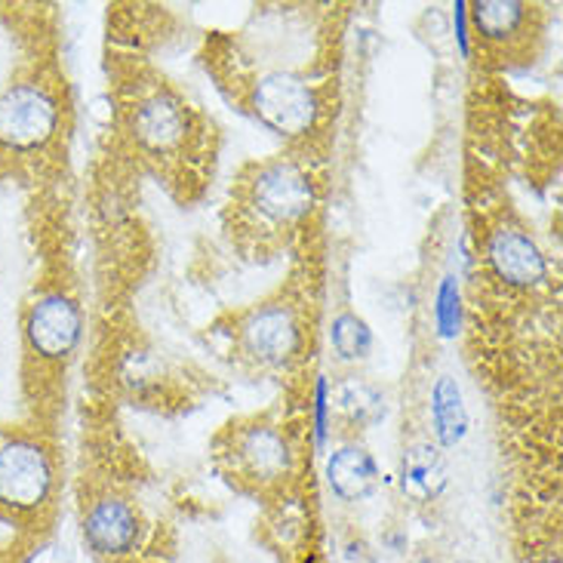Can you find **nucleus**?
Wrapping results in <instances>:
<instances>
[{
    "label": "nucleus",
    "instance_id": "f257e3e1",
    "mask_svg": "<svg viewBox=\"0 0 563 563\" xmlns=\"http://www.w3.org/2000/svg\"><path fill=\"white\" fill-rule=\"evenodd\" d=\"M118 118L130 148L183 203L213 179L216 126L185 90L152 68H126L118 84Z\"/></svg>",
    "mask_w": 563,
    "mask_h": 563
},
{
    "label": "nucleus",
    "instance_id": "f03ea898",
    "mask_svg": "<svg viewBox=\"0 0 563 563\" xmlns=\"http://www.w3.org/2000/svg\"><path fill=\"white\" fill-rule=\"evenodd\" d=\"M318 207L311 164L296 154L260 157L238 169L225 200V234L250 262L287 253Z\"/></svg>",
    "mask_w": 563,
    "mask_h": 563
},
{
    "label": "nucleus",
    "instance_id": "7ed1b4c3",
    "mask_svg": "<svg viewBox=\"0 0 563 563\" xmlns=\"http://www.w3.org/2000/svg\"><path fill=\"white\" fill-rule=\"evenodd\" d=\"M84 335V308L65 287L41 289L22 314V385L34 422L53 419Z\"/></svg>",
    "mask_w": 563,
    "mask_h": 563
},
{
    "label": "nucleus",
    "instance_id": "20e7f679",
    "mask_svg": "<svg viewBox=\"0 0 563 563\" xmlns=\"http://www.w3.org/2000/svg\"><path fill=\"white\" fill-rule=\"evenodd\" d=\"M68 133V96L59 77L25 75L0 90V176L53 164Z\"/></svg>",
    "mask_w": 563,
    "mask_h": 563
},
{
    "label": "nucleus",
    "instance_id": "39448f33",
    "mask_svg": "<svg viewBox=\"0 0 563 563\" xmlns=\"http://www.w3.org/2000/svg\"><path fill=\"white\" fill-rule=\"evenodd\" d=\"M216 77L222 80L219 87H231V99L241 106V111L292 145H302L320 133V123L327 118V99L320 84L305 71L260 62L246 68H216Z\"/></svg>",
    "mask_w": 563,
    "mask_h": 563
},
{
    "label": "nucleus",
    "instance_id": "423d86ee",
    "mask_svg": "<svg viewBox=\"0 0 563 563\" xmlns=\"http://www.w3.org/2000/svg\"><path fill=\"white\" fill-rule=\"evenodd\" d=\"M59 496V450L37 422H0V520L37 523Z\"/></svg>",
    "mask_w": 563,
    "mask_h": 563
},
{
    "label": "nucleus",
    "instance_id": "0eeeda50",
    "mask_svg": "<svg viewBox=\"0 0 563 563\" xmlns=\"http://www.w3.org/2000/svg\"><path fill=\"white\" fill-rule=\"evenodd\" d=\"M308 335V302L302 292L289 289L234 314L231 351L256 369L287 373L302 364Z\"/></svg>",
    "mask_w": 563,
    "mask_h": 563
},
{
    "label": "nucleus",
    "instance_id": "6e6552de",
    "mask_svg": "<svg viewBox=\"0 0 563 563\" xmlns=\"http://www.w3.org/2000/svg\"><path fill=\"white\" fill-rule=\"evenodd\" d=\"M216 453L225 474L241 487H280L296 465L289 431L275 412H260V416L231 422L219 434Z\"/></svg>",
    "mask_w": 563,
    "mask_h": 563
},
{
    "label": "nucleus",
    "instance_id": "1a4fd4ad",
    "mask_svg": "<svg viewBox=\"0 0 563 563\" xmlns=\"http://www.w3.org/2000/svg\"><path fill=\"white\" fill-rule=\"evenodd\" d=\"M472 29L477 49L503 68L536 62L545 31V13L520 0H477L472 3Z\"/></svg>",
    "mask_w": 563,
    "mask_h": 563
},
{
    "label": "nucleus",
    "instance_id": "9d476101",
    "mask_svg": "<svg viewBox=\"0 0 563 563\" xmlns=\"http://www.w3.org/2000/svg\"><path fill=\"white\" fill-rule=\"evenodd\" d=\"M481 275L496 296H533L549 287V260L520 225H496L481 246Z\"/></svg>",
    "mask_w": 563,
    "mask_h": 563
},
{
    "label": "nucleus",
    "instance_id": "9b49d317",
    "mask_svg": "<svg viewBox=\"0 0 563 563\" xmlns=\"http://www.w3.org/2000/svg\"><path fill=\"white\" fill-rule=\"evenodd\" d=\"M84 542L90 545L96 558H126L142 542V515L130 499L123 496H99L84 508Z\"/></svg>",
    "mask_w": 563,
    "mask_h": 563
},
{
    "label": "nucleus",
    "instance_id": "f8f14e48",
    "mask_svg": "<svg viewBox=\"0 0 563 563\" xmlns=\"http://www.w3.org/2000/svg\"><path fill=\"white\" fill-rule=\"evenodd\" d=\"M327 484L342 503H364L382 484L379 462L364 443L345 441L327 459Z\"/></svg>",
    "mask_w": 563,
    "mask_h": 563
},
{
    "label": "nucleus",
    "instance_id": "ddd939ff",
    "mask_svg": "<svg viewBox=\"0 0 563 563\" xmlns=\"http://www.w3.org/2000/svg\"><path fill=\"white\" fill-rule=\"evenodd\" d=\"M443 487H446V465H443L438 443H416L410 450H404L400 489L407 496L419 499V503H431L441 496Z\"/></svg>",
    "mask_w": 563,
    "mask_h": 563
},
{
    "label": "nucleus",
    "instance_id": "4468645a",
    "mask_svg": "<svg viewBox=\"0 0 563 563\" xmlns=\"http://www.w3.org/2000/svg\"><path fill=\"white\" fill-rule=\"evenodd\" d=\"M431 426L441 450H453L468 434V410L453 376H441L431 388Z\"/></svg>",
    "mask_w": 563,
    "mask_h": 563
},
{
    "label": "nucleus",
    "instance_id": "2eb2a0df",
    "mask_svg": "<svg viewBox=\"0 0 563 563\" xmlns=\"http://www.w3.org/2000/svg\"><path fill=\"white\" fill-rule=\"evenodd\" d=\"M335 410L351 428H366L373 426L376 419H382L385 407H382V397L373 385H366L361 379H349L335 388Z\"/></svg>",
    "mask_w": 563,
    "mask_h": 563
},
{
    "label": "nucleus",
    "instance_id": "dca6fc26",
    "mask_svg": "<svg viewBox=\"0 0 563 563\" xmlns=\"http://www.w3.org/2000/svg\"><path fill=\"white\" fill-rule=\"evenodd\" d=\"M330 342H333V351L349 361V364H357V361H366L369 351H373V330L361 314L354 311H342L335 314L333 327H330Z\"/></svg>",
    "mask_w": 563,
    "mask_h": 563
},
{
    "label": "nucleus",
    "instance_id": "f3484780",
    "mask_svg": "<svg viewBox=\"0 0 563 563\" xmlns=\"http://www.w3.org/2000/svg\"><path fill=\"white\" fill-rule=\"evenodd\" d=\"M434 318H438V330H441L443 339H456L459 327H462V289H459V277L446 275L441 280Z\"/></svg>",
    "mask_w": 563,
    "mask_h": 563
},
{
    "label": "nucleus",
    "instance_id": "a211bd4d",
    "mask_svg": "<svg viewBox=\"0 0 563 563\" xmlns=\"http://www.w3.org/2000/svg\"><path fill=\"white\" fill-rule=\"evenodd\" d=\"M419 563H441V561H419Z\"/></svg>",
    "mask_w": 563,
    "mask_h": 563
}]
</instances>
